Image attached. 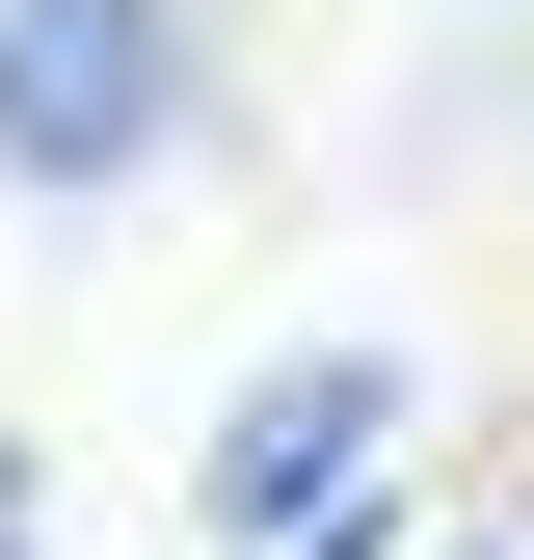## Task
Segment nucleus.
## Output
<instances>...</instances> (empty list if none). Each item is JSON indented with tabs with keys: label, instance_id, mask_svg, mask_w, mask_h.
I'll return each instance as SVG.
<instances>
[{
	"label": "nucleus",
	"instance_id": "2",
	"mask_svg": "<svg viewBox=\"0 0 534 560\" xmlns=\"http://www.w3.org/2000/svg\"><path fill=\"white\" fill-rule=\"evenodd\" d=\"M400 400H428L400 347H294V374H241V428L187 454V534H214V560H294L321 508H374V454H400Z\"/></svg>",
	"mask_w": 534,
	"mask_h": 560
},
{
	"label": "nucleus",
	"instance_id": "3",
	"mask_svg": "<svg viewBox=\"0 0 534 560\" xmlns=\"http://www.w3.org/2000/svg\"><path fill=\"white\" fill-rule=\"evenodd\" d=\"M400 560H534V508H400Z\"/></svg>",
	"mask_w": 534,
	"mask_h": 560
},
{
	"label": "nucleus",
	"instance_id": "4",
	"mask_svg": "<svg viewBox=\"0 0 534 560\" xmlns=\"http://www.w3.org/2000/svg\"><path fill=\"white\" fill-rule=\"evenodd\" d=\"M0 560H54V480H27V428H0Z\"/></svg>",
	"mask_w": 534,
	"mask_h": 560
},
{
	"label": "nucleus",
	"instance_id": "5",
	"mask_svg": "<svg viewBox=\"0 0 534 560\" xmlns=\"http://www.w3.org/2000/svg\"><path fill=\"white\" fill-rule=\"evenodd\" d=\"M481 27H534V0H481Z\"/></svg>",
	"mask_w": 534,
	"mask_h": 560
},
{
	"label": "nucleus",
	"instance_id": "1",
	"mask_svg": "<svg viewBox=\"0 0 534 560\" xmlns=\"http://www.w3.org/2000/svg\"><path fill=\"white\" fill-rule=\"evenodd\" d=\"M187 107H214V27H187V0H0V187H27V214L161 187Z\"/></svg>",
	"mask_w": 534,
	"mask_h": 560
}]
</instances>
